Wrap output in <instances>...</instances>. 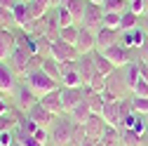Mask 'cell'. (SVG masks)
<instances>
[{
	"label": "cell",
	"instance_id": "1",
	"mask_svg": "<svg viewBox=\"0 0 148 146\" xmlns=\"http://www.w3.org/2000/svg\"><path fill=\"white\" fill-rule=\"evenodd\" d=\"M24 83L33 90L38 97H42V94H47V92H52V90H59L61 87V83H57L54 78H49L47 73L42 71V68H35V71H28L26 76H24Z\"/></svg>",
	"mask_w": 148,
	"mask_h": 146
},
{
	"label": "cell",
	"instance_id": "2",
	"mask_svg": "<svg viewBox=\"0 0 148 146\" xmlns=\"http://www.w3.org/2000/svg\"><path fill=\"white\" fill-rule=\"evenodd\" d=\"M75 120H73L71 116L68 118H57L54 120V125L49 127V139L54 141V146H71L73 144V132H75Z\"/></svg>",
	"mask_w": 148,
	"mask_h": 146
},
{
	"label": "cell",
	"instance_id": "3",
	"mask_svg": "<svg viewBox=\"0 0 148 146\" xmlns=\"http://www.w3.org/2000/svg\"><path fill=\"white\" fill-rule=\"evenodd\" d=\"M103 90H108V92L115 94L118 99H125V97L132 94V90H129V85H127V78H125L122 68H115V71L106 78V87H103Z\"/></svg>",
	"mask_w": 148,
	"mask_h": 146
},
{
	"label": "cell",
	"instance_id": "4",
	"mask_svg": "<svg viewBox=\"0 0 148 146\" xmlns=\"http://www.w3.org/2000/svg\"><path fill=\"white\" fill-rule=\"evenodd\" d=\"M31 59H33V54L26 50V47H21V45H16L14 50H12V54H10V66L14 68V73L16 76H26L28 73V68H31Z\"/></svg>",
	"mask_w": 148,
	"mask_h": 146
},
{
	"label": "cell",
	"instance_id": "5",
	"mask_svg": "<svg viewBox=\"0 0 148 146\" xmlns=\"http://www.w3.org/2000/svg\"><path fill=\"white\" fill-rule=\"evenodd\" d=\"M103 57L113 64L115 68H122V66H127L129 61H134V50H127L125 45H113V47H108V50H103Z\"/></svg>",
	"mask_w": 148,
	"mask_h": 146
},
{
	"label": "cell",
	"instance_id": "6",
	"mask_svg": "<svg viewBox=\"0 0 148 146\" xmlns=\"http://www.w3.org/2000/svg\"><path fill=\"white\" fill-rule=\"evenodd\" d=\"M80 26H85V28H89V31L97 33V31L103 26V5L89 3V5H87V12H85V17H82V21H80Z\"/></svg>",
	"mask_w": 148,
	"mask_h": 146
},
{
	"label": "cell",
	"instance_id": "7",
	"mask_svg": "<svg viewBox=\"0 0 148 146\" xmlns=\"http://www.w3.org/2000/svg\"><path fill=\"white\" fill-rule=\"evenodd\" d=\"M38 99H40V97L35 94V92H33V90H31L26 83L16 85V90H14V101H16V108H19L21 113H26L33 104H38Z\"/></svg>",
	"mask_w": 148,
	"mask_h": 146
},
{
	"label": "cell",
	"instance_id": "8",
	"mask_svg": "<svg viewBox=\"0 0 148 146\" xmlns=\"http://www.w3.org/2000/svg\"><path fill=\"white\" fill-rule=\"evenodd\" d=\"M26 116H28L35 125H38V127H45V130H47V127H52V125H54V120H57V116L49 113L47 108L40 104V99H38V104H33L28 111H26Z\"/></svg>",
	"mask_w": 148,
	"mask_h": 146
},
{
	"label": "cell",
	"instance_id": "9",
	"mask_svg": "<svg viewBox=\"0 0 148 146\" xmlns=\"http://www.w3.org/2000/svg\"><path fill=\"white\" fill-rule=\"evenodd\" d=\"M52 57L57 61H78L80 59V52H78L75 45L57 40V43H52Z\"/></svg>",
	"mask_w": 148,
	"mask_h": 146
},
{
	"label": "cell",
	"instance_id": "10",
	"mask_svg": "<svg viewBox=\"0 0 148 146\" xmlns=\"http://www.w3.org/2000/svg\"><path fill=\"white\" fill-rule=\"evenodd\" d=\"M16 90V73L14 68L10 66V61H3L0 59V94H10Z\"/></svg>",
	"mask_w": 148,
	"mask_h": 146
},
{
	"label": "cell",
	"instance_id": "11",
	"mask_svg": "<svg viewBox=\"0 0 148 146\" xmlns=\"http://www.w3.org/2000/svg\"><path fill=\"white\" fill-rule=\"evenodd\" d=\"M82 76L75 61H61V87H80Z\"/></svg>",
	"mask_w": 148,
	"mask_h": 146
},
{
	"label": "cell",
	"instance_id": "12",
	"mask_svg": "<svg viewBox=\"0 0 148 146\" xmlns=\"http://www.w3.org/2000/svg\"><path fill=\"white\" fill-rule=\"evenodd\" d=\"M40 104L47 108L49 113H54L57 118L66 113V106H64V99H61V87H59V90H52V92H47V94H42V97H40Z\"/></svg>",
	"mask_w": 148,
	"mask_h": 146
},
{
	"label": "cell",
	"instance_id": "13",
	"mask_svg": "<svg viewBox=\"0 0 148 146\" xmlns=\"http://www.w3.org/2000/svg\"><path fill=\"white\" fill-rule=\"evenodd\" d=\"M120 35H122L120 28H106V26H101V28L97 31V50L103 52V50H108V47L118 45V43H120Z\"/></svg>",
	"mask_w": 148,
	"mask_h": 146
},
{
	"label": "cell",
	"instance_id": "14",
	"mask_svg": "<svg viewBox=\"0 0 148 146\" xmlns=\"http://www.w3.org/2000/svg\"><path fill=\"white\" fill-rule=\"evenodd\" d=\"M146 40H148V35H146V31H143L141 26L129 28V31H122V35H120V45H125L127 50H139Z\"/></svg>",
	"mask_w": 148,
	"mask_h": 146
},
{
	"label": "cell",
	"instance_id": "15",
	"mask_svg": "<svg viewBox=\"0 0 148 146\" xmlns=\"http://www.w3.org/2000/svg\"><path fill=\"white\" fill-rule=\"evenodd\" d=\"M75 47L80 54H89L97 50V33L89 31L85 26H80V33H78V40H75Z\"/></svg>",
	"mask_w": 148,
	"mask_h": 146
},
{
	"label": "cell",
	"instance_id": "16",
	"mask_svg": "<svg viewBox=\"0 0 148 146\" xmlns=\"http://www.w3.org/2000/svg\"><path fill=\"white\" fill-rule=\"evenodd\" d=\"M106 127H108V123L103 120L101 113H92V116L87 118V123H85V132H87V137H92V139H101V134L106 132Z\"/></svg>",
	"mask_w": 148,
	"mask_h": 146
},
{
	"label": "cell",
	"instance_id": "17",
	"mask_svg": "<svg viewBox=\"0 0 148 146\" xmlns=\"http://www.w3.org/2000/svg\"><path fill=\"white\" fill-rule=\"evenodd\" d=\"M75 64H78V71H80V76H82V85H89L92 78L99 73L97 66H94V61H92V57H89V54H80V59Z\"/></svg>",
	"mask_w": 148,
	"mask_h": 146
},
{
	"label": "cell",
	"instance_id": "18",
	"mask_svg": "<svg viewBox=\"0 0 148 146\" xmlns=\"http://www.w3.org/2000/svg\"><path fill=\"white\" fill-rule=\"evenodd\" d=\"M16 47V35L10 28H0V59H10L12 50Z\"/></svg>",
	"mask_w": 148,
	"mask_h": 146
},
{
	"label": "cell",
	"instance_id": "19",
	"mask_svg": "<svg viewBox=\"0 0 148 146\" xmlns=\"http://www.w3.org/2000/svg\"><path fill=\"white\" fill-rule=\"evenodd\" d=\"M101 116H103V120H106L108 125L120 127V118H122V113H120V99H115V101H106Z\"/></svg>",
	"mask_w": 148,
	"mask_h": 146
},
{
	"label": "cell",
	"instance_id": "20",
	"mask_svg": "<svg viewBox=\"0 0 148 146\" xmlns=\"http://www.w3.org/2000/svg\"><path fill=\"white\" fill-rule=\"evenodd\" d=\"M12 14H14V21L19 28H26L31 21H33V17H31V10H28V3H16L12 7Z\"/></svg>",
	"mask_w": 148,
	"mask_h": 146
},
{
	"label": "cell",
	"instance_id": "21",
	"mask_svg": "<svg viewBox=\"0 0 148 146\" xmlns=\"http://www.w3.org/2000/svg\"><path fill=\"white\" fill-rule=\"evenodd\" d=\"M89 57H92V61H94L97 71H99V73H103V76H110V73L115 71V66H113V64H110V61L103 57V52L94 50V52H89Z\"/></svg>",
	"mask_w": 148,
	"mask_h": 146
},
{
	"label": "cell",
	"instance_id": "22",
	"mask_svg": "<svg viewBox=\"0 0 148 146\" xmlns=\"http://www.w3.org/2000/svg\"><path fill=\"white\" fill-rule=\"evenodd\" d=\"M42 71L49 78H54L57 83H61V61H57L54 57H45L42 59Z\"/></svg>",
	"mask_w": 148,
	"mask_h": 146
},
{
	"label": "cell",
	"instance_id": "23",
	"mask_svg": "<svg viewBox=\"0 0 148 146\" xmlns=\"http://www.w3.org/2000/svg\"><path fill=\"white\" fill-rule=\"evenodd\" d=\"M14 141H16V144H21V146H45L40 139H35V137L28 134L26 130H21L19 125L14 127Z\"/></svg>",
	"mask_w": 148,
	"mask_h": 146
},
{
	"label": "cell",
	"instance_id": "24",
	"mask_svg": "<svg viewBox=\"0 0 148 146\" xmlns=\"http://www.w3.org/2000/svg\"><path fill=\"white\" fill-rule=\"evenodd\" d=\"M87 5H89V0H68V3H66V7L71 10L75 24L82 21V17H85V12H87Z\"/></svg>",
	"mask_w": 148,
	"mask_h": 146
},
{
	"label": "cell",
	"instance_id": "25",
	"mask_svg": "<svg viewBox=\"0 0 148 146\" xmlns=\"http://www.w3.org/2000/svg\"><path fill=\"white\" fill-rule=\"evenodd\" d=\"M101 141H103L106 146H122V134H120V127L108 125V127H106V132L101 134Z\"/></svg>",
	"mask_w": 148,
	"mask_h": 146
},
{
	"label": "cell",
	"instance_id": "26",
	"mask_svg": "<svg viewBox=\"0 0 148 146\" xmlns=\"http://www.w3.org/2000/svg\"><path fill=\"white\" fill-rule=\"evenodd\" d=\"M68 116H71L73 120H75V123H80V125H85V123H87V118L92 116V108H89V104H87V99H85V101H80V104H78V106H75V108H73V111L68 113Z\"/></svg>",
	"mask_w": 148,
	"mask_h": 146
},
{
	"label": "cell",
	"instance_id": "27",
	"mask_svg": "<svg viewBox=\"0 0 148 146\" xmlns=\"http://www.w3.org/2000/svg\"><path fill=\"white\" fill-rule=\"evenodd\" d=\"M120 134H122V146H143V137L134 132L132 127H120Z\"/></svg>",
	"mask_w": 148,
	"mask_h": 146
},
{
	"label": "cell",
	"instance_id": "28",
	"mask_svg": "<svg viewBox=\"0 0 148 146\" xmlns=\"http://www.w3.org/2000/svg\"><path fill=\"white\" fill-rule=\"evenodd\" d=\"M129 10V0H106L103 12H113V14H125Z\"/></svg>",
	"mask_w": 148,
	"mask_h": 146
},
{
	"label": "cell",
	"instance_id": "29",
	"mask_svg": "<svg viewBox=\"0 0 148 146\" xmlns=\"http://www.w3.org/2000/svg\"><path fill=\"white\" fill-rule=\"evenodd\" d=\"M57 21H59L61 28L75 24V19H73V14H71V10H68L66 5H59V7H57Z\"/></svg>",
	"mask_w": 148,
	"mask_h": 146
},
{
	"label": "cell",
	"instance_id": "30",
	"mask_svg": "<svg viewBox=\"0 0 148 146\" xmlns=\"http://www.w3.org/2000/svg\"><path fill=\"white\" fill-rule=\"evenodd\" d=\"M136 26H139V14L127 10L122 14V19H120V31H129V28H136Z\"/></svg>",
	"mask_w": 148,
	"mask_h": 146
},
{
	"label": "cell",
	"instance_id": "31",
	"mask_svg": "<svg viewBox=\"0 0 148 146\" xmlns=\"http://www.w3.org/2000/svg\"><path fill=\"white\" fill-rule=\"evenodd\" d=\"M16 26V21H14V14H12V10H7V7H3L0 5V28H14Z\"/></svg>",
	"mask_w": 148,
	"mask_h": 146
},
{
	"label": "cell",
	"instance_id": "32",
	"mask_svg": "<svg viewBox=\"0 0 148 146\" xmlns=\"http://www.w3.org/2000/svg\"><path fill=\"white\" fill-rule=\"evenodd\" d=\"M87 104L92 108V113H101L103 111V97H101V92H89L87 94Z\"/></svg>",
	"mask_w": 148,
	"mask_h": 146
},
{
	"label": "cell",
	"instance_id": "33",
	"mask_svg": "<svg viewBox=\"0 0 148 146\" xmlns=\"http://www.w3.org/2000/svg\"><path fill=\"white\" fill-rule=\"evenodd\" d=\"M78 33H80V26H78V24L66 26V28H61V40H64V43H71V45H75Z\"/></svg>",
	"mask_w": 148,
	"mask_h": 146
},
{
	"label": "cell",
	"instance_id": "34",
	"mask_svg": "<svg viewBox=\"0 0 148 146\" xmlns=\"http://www.w3.org/2000/svg\"><path fill=\"white\" fill-rule=\"evenodd\" d=\"M132 106L136 113H148V97H139V94H132Z\"/></svg>",
	"mask_w": 148,
	"mask_h": 146
},
{
	"label": "cell",
	"instance_id": "35",
	"mask_svg": "<svg viewBox=\"0 0 148 146\" xmlns=\"http://www.w3.org/2000/svg\"><path fill=\"white\" fill-rule=\"evenodd\" d=\"M120 19H122V14L103 12V26H106V28H120Z\"/></svg>",
	"mask_w": 148,
	"mask_h": 146
},
{
	"label": "cell",
	"instance_id": "36",
	"mask_svg": "<svg viewBox=\"0 0 148 146\" xmlns=\"http://www.w3.org/2000/svg\"><path fill=\"white\" fill-rule=\"evenodd\" d=\"M132 94H139V97H148V80L141 76L139 80H136V85H134V92Z\"/></svg>",
	"mask_w": 148,
	"mask_h": 146
},
{
	"label": "cell",
	"instance_id": "37",
	"mask_svg": "<svg viewBox=\"0 0 148 146\" xmlns=\"http://www.w3.org/2000/svg\"><path fill=\"white\" fill-rule=\"evenodd\" d=\"M129 10H132V12H136L139 17L146 12V7H143V0H129Z\"/></svg>",
	"mask_w": 148,
	"mask_h": 146
},
{
	"label": "cell",
	"instance_id": "38",
	"mask_svg": "<svg viewBox=\"0 0 148 146\" xmlns=\"http://www.w3.org/2000/svg\"><path fill=\"white\" fill-rule=\"evenodd\" d=\"M136 52H139V61H148V40H146Z\"/></svg>",
	"mask_w": 148,
	"mask_h": 146
},
{
	"label": "cell",
	"instance_id": "39",
	"mask_svg": "<svg viewBox=\"0 0 148 146\" xmlns=\"http://www.w3.org/2000/svg\"><path fill=\"white\" fill-rule=\"evenodd\" d=\"M0 5H3V7H7V10H12V7L16 5V0H0Z\"/></svg>",
	"mask_w": 148,
	"mask_h": 146
},
{
	"label": "cell",
	"instance_id": "40",
	"mask_svg": "<svg viewBox=\"0 0 148 146\" xmlns=\"http://www.w3.org/2000/svg\"><path fill=\"white\" fill-rule=\"evenodd\" d=\"M141 28L146 31V35H148V14L146 17H141Z\"/></svg>",
	"mask_w": 148,
	"mask_h": 146
},
{
	"label": "cell",
	"instance_id": "41",
	"mask_svg": "<svg viewBox=\"0 0 148 146\" xmlns=\"http://www.w3.org/2000/svg\"><path fill=\"white\" fill-rule=\"evenodd\" d=\"M89 3H97V5H103L106 0H89Z\"/></svg>",
	"mask_w": 148,
	"mask_h": 146
},
{
	"label": "cell",
	"instance_id": "42",
	"mask_svg": "<svg viewBox=\"0 0 148 146\" xmlns=\"http://www.w3.org/2000/svg\"><path fill=\"white\" fill-rule=\"evenodd\" d=\"M143 7H146V14H148V0H143Z\"/></svg>",
	"mask_w": 148,
	"mask_h": 146
},
{
	"label": "cell",
	"instance_id": "43",
	"mask_svg": "<svg viewBox=\"0 0 148 146\" xmlns=\"http://www.w3.org/2000/svg\"><path fill=\"white\" fill-rule=\"evenodd\" d=\"M97 146H106V144H103V141H101V139H99V141H97Z\"/></svg>",
	"mask_w": 148,
	"mask_h": 146
},
{
	"label": "cell",
	"instance_id": "44",
	"mask_svg": "<svg viewBox=\"0 0 148 146\" xmlns=\"http://www.w3.org/2000/svg\"><path fill=\"white\" fill-rule=\"evenodd\" d=\"M16 3H31V0H16Z\"/></svg>",
	"mask_w": 148,
	"mask_h": 146
},
{
	"label": "cell",
	"instance_id": "45",
	"mask_svg": "<svg viewBox=\"0 0 148 146\" xmlns=\"http://www.w3.org/2000/svg\"><path fill=\"white\" fill-rule=\"evenodd\" d=\"M146 120H148V113H146Z\"/></svg>",
	"mask_w": 148,
	"mask_h": 146
},
{
	"label": "cell",
	"instance_id": "46",
	"mask_svg": "<svg viewBox=\"0 0 148 146\" xmlns=\"http://www.w3.org/2000/svg\"><path fill=\"white\" fill-rule=\"evenodd\" d=\"M0 97H3V94H0Z\"/></svg>",
	"mask_w": 148,
	"mask_h": 146
},
{
	"label": "cell",
	"instance_id": "47",
	"mask_svg": "<svg viewBox=\"0 0 148 146\" xmlns=\"http://www.w3.org/2000/svg\"><path fill=\"white\" fill-rule=\"evenodd\" d=\"M146 64H148V61H146Z\"/></svg>",
	"mask_w": 148,
	"mask_h": 146
}]
</instances>
